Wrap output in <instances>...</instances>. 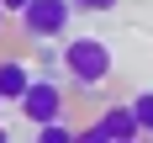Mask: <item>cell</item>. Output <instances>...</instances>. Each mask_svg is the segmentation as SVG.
I'll list each match as a JSON object with an SVG mask.
<instances>
[{
    "label": "cell",
    "mask_w": 153,
    "mask_h": 143,
    "mask_svg": "<svg viewBox=\"0 0 153 143\" xmlns=\"http://www.w3.org/2000/svg\"><path fill=\"white\" fill-rule=\"evenodd\" d=\"M5 16H11V11H5V5H0V32H5Z\"/></svg>",
    "instance_id": "cell-11"
},
{
    "label": "cell",
    "mask_w": 153,
    "mask_h": 143,
    "mask_svg": "<svg viewBox=\"0 0 153 143\" xmlns=\"http://www.w3.org/2000/svg\"><path fill=\"white\" fill-rule=\"evenodd\" d=\"M132 111H137V127H143V133H153V90L132 95Z\"/></svg>",
    "instance_id": "cell-7"
},
{
    "label": "cell",
    "mask_w": 153,
    "mask_h": 143,
    "mask_svg": "<svg viewBox=\"0 0 153 143\" xmlns=\"http://www.w3.org/2000/svg\"><path fill=\"white\" fill-rule=\"evenodd\" d=\"M0 143H11V133H5V127H0Z\"/></svg>",
    "instance_id": "cell-12"
},
{
    "label": "cell",
    "mask_w": 153,
    "mask_h": 143,
    "mask_svg": "<svg viewBox=\"0 0 153 143\" xmlns=\"http://www.w3.org/2000/svg\"><path fill=\"white\" fill-rule=\"evenodd\" d=\"M58 64H63V74H69V85L74 90H100L111 79V69H116V58H111V48L100 43V37H69V43L58 48Z\"/></svg>",
    "instance_id": "cell-1"
},
{
    "label": "cell",
    "mask_w": 153,
    "mask_h": 143,
    "mask_svg": "<svg viewBox=\"0 0 153 143\" xmlns=\"http://www.w3.org/2000/svg\"><path fill=\"white\" fill-rule=\"evenodd\" d=\"M95 122H100V133H106L111 143H137V138H143V127H137V111H132V101H127V106H106L100 117H95Z\"/></svg>",
    "instance_id": "cell-4"
},
{
    "label": "cell",
    "mask_w": 153,
    "mask_h": 143,
    "mask_svg": "<svg viewBox=\"0 0 153 143\" xmlns=\"http://www.w3.org/2000/svg\"><path fill=\"white\" fill-rule=\"evenodd\" d=\"M32 79L37 74H32L21 58H0V101H21V95L32 90Z\"/></svg>",
    "instance_id": "cell-5"
},
{
    "label": "cell",
    "mask_w": 153,
    "mask_h": 143,
    "mask_svg": "<svg viewBox=\"0 0 153 143\" xmlns=\"http://www.w3.org/2000/svg\"><path fill=\"white\" fill-rule=\"evenodd\" d=\"M0 5H5V11H16V16H21V11H27V5H32V0H0Z\"/></svg>",
    "instance_id": "cell-10"
},
{
    "label": "cell",
    "mask_w": 153,
    "mask_h": 143,
    "mask_svg": "<svg viewBox=\"0 0 153 143\" xmlns=\"http://www.w3.org/2000/svg\"><path fill=\"white\" fill-rule=\"evenodd\" d=\"M116 5H122V0H74V11H95V16H100V11H116Z\"/></svg>",
    "instance_id": "cell-9"
},
{
    "label": "cell",
    "mask_w": 153,
    "mask_h": 143,
    "mask_svg": "<svg viewBox=\"0 0 153 143\" xmlns=\"http://www.w3.org/2000/svg\"><path fill=\"white\" fill-rule=\"evenodd\" d=\"M74 133L79 127H69V122H48V127H37L32 143H74Z\"/></svg>",
    "instance_id": "cell-6"
},
{
    "label": "cell",
    "mask_w": 153,
    "mask_h": 143,
    "mask_svg": "<svg viewBox=\"0 0 153 143\" xmlns=\"http://www.w3.org/2000/svg\"><path fill=\"white\" fill-rule=\"evenodd\" d=\"M27 127H48V122H63V85L58 79H32V90L16 101Z\"/></svg>",
    "instance_id": "cell-3"
},
{
    "label": "cell",
    "mask_w": 153,
    "mask_h": 143,
    "mask_svg": "<svg viewBox=\"0 0 153 143\" xmlns=\"http://www.w3.org/2000/svg\"><path fill=\"white\" fill-rule=\"evenodd\" d=\"M74 21V0H32L21 11V37L27 43H58Z\"/></svg>",
    "instance_id": "cell-2"
},
{
    "label": "cell",
    "mask_w": 153,
    "mask_h": 143,
    "mask_svg": "<svg viewBox=\"0 0 153 143\" xmlns=\"http://www.w3.org/2000/svg\"><path fill=\"white\" fill-rule=\"evenodd\" d=\"M74 143H111V138L100 133V122H90V127H79V133H74Z\"/></svg>",
    "instance_id": "cell-8"
},
{
    "label": "cell",
    "mask_w": 153,
    "mask_h": 143,
    "mask_svg": "<svg viewBox=\"0 0 153 143\" xmlns=\"http://www.w3.org/2000/svg\"><path fill=\"white\" fill-rule=\"evenodd\" d=\"M137 143H143V138H137Z\"/></svg>",
    "instance_id": "cell-13"
}]
</instances>
